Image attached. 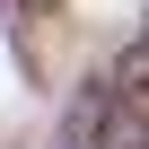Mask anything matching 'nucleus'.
Masks as SVG:
<instances>
[{
	"mask_svg": "<svg viewBox=\"0 0 149 149\" xmlns=\"http://www.w3.org/2000/svg\"><path fill=\"white\" fill-rule=\"evenodd\" d=\"M88 149H149V105L105 97V105H97V123H88Z\"/></svg>",
	"mask_w": 149,
	"mask_h": 149,
	"instance_id": "f257e3e1",
	"label": "nucleus"
},
{
	"mask_svg": "<svg viewBox=\"0 0 149 149\" xmlns=\"http://www.w3.org/2000/svg\"><path fill=\"white\" fill-rule=\"evenodd\" d=\"M114 97H132V105L149 97V26H140V35L114 53Z\"/></svg>",
	"mask_w": 149,
	"mask_h": 149,
	"instance_id": "f03ea898",
	"label": "nucleus"
}]
</instances>
